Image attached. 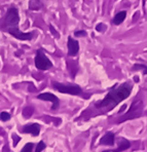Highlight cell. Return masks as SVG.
Returning <instances> with one entry per match:
<instances>
[{"label":"cell","mask_w":147,"mask_h":152,"mask_svg":"<svg viewBox=\"0 0 147 152\" xmlns=\"http://www.w3.org/2000/svg\"><path fill=\"white\" fill-rule=\"evenodd\" d=\"M67 46H68V56L69 57H75V56L78 53V50H79L78 41L73 39L71 36L68 37V43H67Z\"/></svg>","instance_id":"52a82bcc"},{"label":"cell","mask_w":147,"mask_h":152,"mask_svg":"<svg viewBox=\"0 0 147 152\" xmlns=\"http://www.w3.org/2000/svg\"><path fill=\"white\" fill-rule=\"evenodd\" d=\"M20 15L17 7L12 6L7 10L4 17L0 20V30L2 32H7L12 37L19 40H31L33 38V33L22 32L19 28Z\"/></svg>","instance_id":"6da1fadb"},{"label":"cell","mask_w":147,"mask_h":152,"mask_svg":"<svg viewBox=\"0 0 147 152\" xmlns=\"http://www.w3.org/2000/svg\"><path fill=\"white\" fill-rule=\"evenodd\" d=\"M42 6L40 0H30L29 2V8L30 10H38L40 7Z\"/></svg>","instance_id":"7c38bea8"},{"label":"cell","mask_w":147,"mask_h":152,"mask_svg":"<svg viewBox=\"0 0 147 152\" xmlns=\"http://www.w3.org/2000/svg\"><path fill=\"white\" fill-rule=\"evenodd\" d=\"M33 147H34V144H33V143H27L20 152H32Z\"/></svg>","instance_id":"9a60e30c"},{"label":"cell","mask_w":147,"mask_h":152,"mask_svg":"<svg viewBox=\"0 0 147 152\" xmlns=\"http://www.w3.org/2000/svg\"><path fill=\"white\" fill-rule=\"evenodd\" d=\"M126 17H127V12H120L117 13V15H115V17L113 18V20H112V23L114 24V25H116V26L120 25V24L124 21Z\"/></svg>","instance_id":"8fae6325"},{"label":"cell","mask_w":147,"mask_h":152,"mask_svg":"<svg viewBox=\"0 0 147 152\" xmlns=\"http://www.w3.org/2000/svg\"><path fill=\"white\" fill-rule=\"evenodd\" d=\"M74 35L76 37H86V31H83V30L76 31V32L74 33Z\"/></svg>","instance_id":"ac0fdd59"},{"label":"cell","mask_w":147,"mask_h":152,"mask_svg":"<svg viewBox=\"0 0 147 152\" xmlns=\"http://www.w3.org/2000/svg\"><path fill=\"white\" fill-rule=\"evenodd\" d=\"M134 79H135L136 82H139V77H137V76H135V78H134Z\"/></svg>","instance_id":"7402d4cb"},{"label":"cell","mask_w":147,"mask_h":152,"mask_svg":"<svg viewBox=\"0 0 147 152\" xmlns=\"http://www.w3.org/2000/svg\"><path fill=\"white\" fill-rule=\"evenodd\" d=\"M37 99L42 100V101H48V102H52L53 103V106H52V110H57L60 106V100L57 96H55L53 94L50 93H42L39 94L37 96Z\"/></svg>","instance_id":"8992f818"},{"label":"cell","mask_w":147,"mask_h":152,"mask_svg":"<svg viewBox=\"0 0 147 152\" xmlns=\"http://www.w3.org/2000/svg\"><path fill=\"white\" fill-rule=\"evenodd\" d=\"M35 67L38 70H48L53 67V63L50 59L45 56L42 50H37L35 56Z\"/></svg>","instance_id":"277c9868"},{"label":"cell","mask_w":147,"mask_h":152,"mask_svg":"<svg viewBox=\"0 0 147 152\" xmlns=\"http://www.w3.org/2000/svg\"><path fill=\"white\" fill-rule=\"evenodd\" d=\"M10 114L8 112H1L0 113V119L2 120V121H8V120L10 119Z\"/></svg>","instance_id":"2e32d148"},{"label":"cell","mask_w":147,"mask_h":152,"mask_svg":"<svg viewBox=\"0 0 147 152\" xmlns=\"http://www.w3.org/2000/svg\"><path fill=\"white\" fill-rule=\"evenodd\" d=\"M33 111H34L33 107H26V108L23 110V115L25 116L26 118H29L33 114Z\"/></svg>","instance_id":"4fadbf2b"},{"label":"cell","mask_w":147,"mask_h":152,"mask_svg":"<svg viewBox=\"0 0 147 152\" xmlns=\"http://www.w3.org/2000/svg\"><path fill=\"white\" fill-rule=\"evenodd\" d=\"M133 70H142L143 71V74H147V67L144 66V65L135 64L133 67Z\"/></svg>","instance_id":"5bb4252c"},{"label":"cell","mask_w":147,"mask_h":152,"mask_svg":"<svg viewBox=\"0 0 147 152\" xmlns=\"http://www.w3.org/2000/svg\"><path fill=\"white\" fill-rule=\"evenodd\" d=\"M133 89V84L130 81H127L119 86L118 88H113L107 94V96L96 104L98 108H107V107H115L117 104H119L121 101L126 100L131 95Z\"/></svg>","instance_id":"7a4b0ae2"},{"label":"cell","mask_w":147,"mask_h":152,"mask_svg":"<svg viewBox=\"0 0 147 152\" xmlns=\"http://www.w3.org/2000/svg\"><path fill=\"white\" fill-rule=\"evenodd\" d=\"M45 147H46L45 143H44L43 141H40L38 144H37L36 149H35V152H41L42 150H44V149H45Z\"/></svg>","instance_id":"e0dca14e"},{"label":"cell","mask_w":147,"mask_h":152,"mask_svg":"<svg viewBox=\"0 0 147 152\" xmlns=\"http://www.w3.org/2000/svg\"><path fill=\"white\" fill-rule=\"evenodd\" d=\"M40 126L38 124H26L24 127H22V133L24 134H31L32 136H38L39 133H40Z\"/></svg>","instance_id":"ba28073f"},{"label":"cell","mask_w":147,"mask_h":152,"mask_svg":"<svg viewBox=\"0 0 147 152\" xmlns=\"http://www.w3.org/2000/svg\"><path fill=\"white\" fill-rule=\"evenodd\" d=\"M50 30L52 31V33H53V35H55V36L59 37V34H58V32H57V31H55V29H53V27L52 25L50 26Z\"/></svg>","instance_id":"44dd1931"},{"label":"cell","mask_w":147,"mask_h":152,"mask_svg":"<svg viewBox=\"0 0 147 152\" xmlns=\"http://www.w3.org/2000/svg\"><path fill=\"white\" fill-rule=\"evenodd\" d=\"M12 138H13V146L15 147V146L18 145V143H19V141L21 140V138H19L17 135H13V136H12Z\"/></svg>","instance_id":"ffe728a7"},{"label":"cell","mask_w":147,"mask_h":152,"mask_svg":"<svg viewBox=\"0 0 147 152\" xmlns=\"http://www.w3.org/2000/svg\"><path fill=\"white\" fill-rule=\"evenodd\" d=\"M115 142V135L112 132H108L106 133L103 137L100 139L99 144L100 145H105V146H113Z\"/></svg>","instance_id":"9c48e42d"},{"label":"cell","mask_w":147,"mask_h":152,"mask_svg":"<svg viewBox=\"0 0 147 152\" xmlns=\"http://www.w3.org/2000/svg\"><path fill=\"white\" fill-rule=\"evenodd\" d=\"M96 30L99 31V32H102V31L106 30V25H104V24H98L96 26Z\"/></svg>","instance_id":"d6986e66"},{"label":"cell","mask_w":147,"mask_h":152,"mask_svg":"<svg viewBox=\"0 0 147 152\" xmlns=\"http://www.w3.org/2000/svg\"><path fill=\"white\" fill-rule=\"evenodd\" d=\"M142 111H143V104H142L141 101H136L134 102L131 106L130 110L128 111V113H126L124 115V117H121L118 120V122H122L126 121V120L132 119V118H137L140 117L142 114Z\"/></svg>","instance_id":"5b68a950"},{"label":"cell","mask_w":147,"mask_h":152,"mask_svg":"<svg viewBox=\"0 0 147 152\" xmlns=\"http://www.w3.org/2000/svg\"><path fill=\"white\" fill-rule=\"evenodd\" d=\"M131 147V143L129 142L127 139H124V138H121V139H119L118 141V148L115 149V150H113L112 152H121L124 150H127V149H129Z\"/></svg>","instance_id":"30bf717a"},{"label":"cell","mask_w":147,"mask_h":152,"mask_svg":"<svg viewBox=\"0 0 147 152\" xmlns=\"http://www.w3.org/2000/svg\"><path fill=\"white\" fill-rule=\"evenodd\" d=\"M53 88L62 94H68L72 96H79L82 94V89L77 84H71V83H61L58 81H52Z\"/></svg>","instance_id":"3957f363"}]
</instances>
